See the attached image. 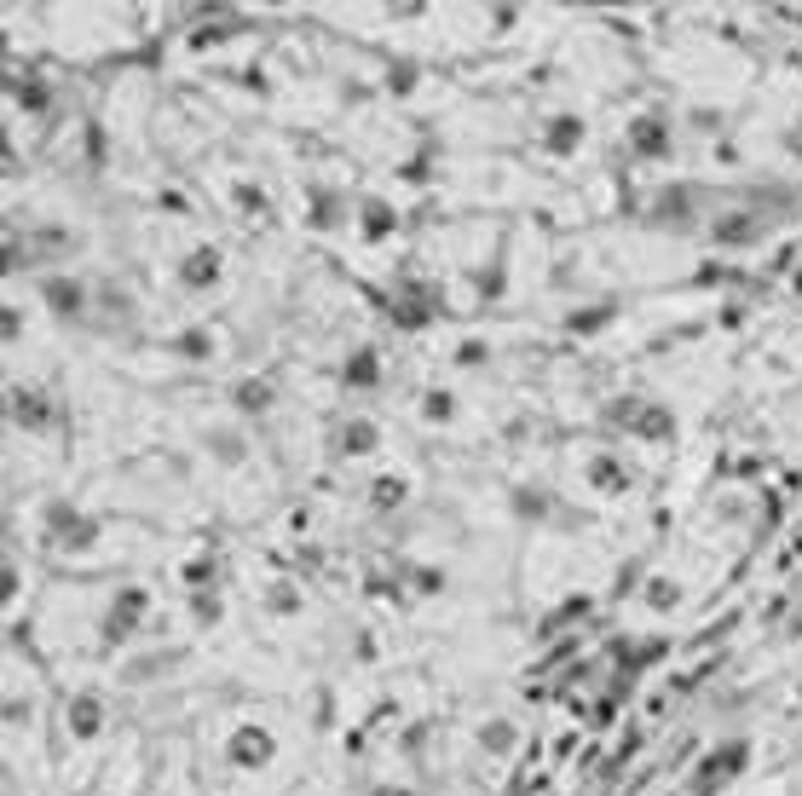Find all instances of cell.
<instances>
[{
	"label": "cell",
	"mask_w": 802,
	"mask_h": 796,
	"mask_svg": "<svg viewBox=\"0 0 802 796\" xmlns=\"http://www.w3.org/2000/svg\"><path fill=\"white\" fill-rule=\"evenodd\" d=\"M352 219H358V231H364L370 242H381V237H393L398 231V209L381 191H364L352 202Z\"/></svg>",
	"instance_id": "21"
},
{
	"label": "cell",
	"mask_w": 802,
	"mask_h": 796,
	"mask_svg": "<svg viewBox=\"0 0 802 796\" xmlns=\"http://www.w3.org/2000/svg\"><path fill=\"white\" fill-rule=\"evenodd\" d=\"M589 139V116L584 110H549L543 121H537V145H543V156H577Z\"/></svg>",
	"instance_id": "12"
},
{
	"label": "cell",
	"mask_w": 802,
	"mask_h": 796,
	"mask_svg": "<svg viewBox=\"0 0 802 796\" xmlns=\"http://www.w3.org/2000/svg\"><path fill=\"white\" fill-rule=\"evenodd\" d=\"M272 750H277V745H272V733L249 722V727H237L231 739H226V762H231V768H266V762H272Z\"/></svg>",
	"instance_id": "20"
},
{
	"label": "cell",
	"mask_w": 802,
	"mask_h": 796,
	"mask_svg": "<svg viewBox=\"0 0 802 796\" xmlns=\"http://www.w3.org/2000/svg\"><path fill=\"white\" fill-rule=\"evenodd\" d=\"M168 353L185 364H208V358H219V330L214 323H179L168 335Z\"/></svg>",
	"instance_id": "19"
},
{
	"label": "cell",
	"mask_w": 802,
	"mask_h": 796,
	"mask_svg": "<svg viewBox=\"0 0 802 796\" xmlns=\"http://www.w3.org/2000/svg\"><path fill=\"white\" fill-rule=\"evenodd\" d=\"M612 318H618V300H589V306H572L566 312V330L572 335H595V330H607Z\"/></svg>",
	"instance_id": "27"
},
{
	"label": "cell",
	"mask_w": 802,
	"mask_h": 796,
	"mask_svg": "<svg viewBox=\"0 0 802 796\" xmlns=\"http://www.w3.org/2000/svg\"><path fill=\"white\" fill-rule=\"evenodd\" d=\"M35 295H41L52 323H64V330H98V283L93 277L70 272V265H52L35 283Z\"/></svg>",
	"instance_id": "1"
},
{
	"label": "cell",
	"mask_w": 802,
	"mask_h": 796,
	"mask_svg": "<svg viewBox=\"0 0 802 796\" xmlns=\"http://www.w3.org/2000/svg\"><path fill=\"white\" fill-rule=\"evenodd\" d=\"M508 508H514V520H526V525H549V520H560V514H554L560 497L549 491V485H537V479L508 485Z\"/></svg>",
	"instance_id": "18"
},
{
	"label": "cell",
	"mask_w": 802,
	"mask_h": 796,
	"mask_svg": "<svg viewBox=\"0 0 802 796\" xmlns=\"http://www.w3.org/2000/svg\"><path fill=\"white\" fill-rule=\"evenodd\" d=\"M340 387L347 393H375L381 381H387V370H381V346L375 341H352L347 353H340Z\"/></svg>",
	"instance_id": "13"
},
{
	"label": "cell",
	"mask_w": 802,
	"mask_h": 796,
	"mask_svg": "<svg viewBox=\"0 0 802 796\" xmlns=\"http://www.w3.org/2000/svg\"><path fill=\"white\" fill-rule=\"evenodd\" d=\"M330 451L340 462H364L381 451V421L375 416H340L335 421V433H330Z\"/></svg>",
	"instance_id": "14"
},
{
	"label": "cell",
	"mask_w": 802,
	"mask_h": 796,
	"mask_svg": "<svg viewBox=\"0 0 802 796\" xmlns=\"http://www.w3.org/2000/svg\"><path fill=\"white\" fill-rule=\"evenodd\" d=\"M675 595H681L675 583H653V606H675Z\"/></svg>",
	"instance_id": "34"
},
{
	"label": "cell",
	"mask_w": 802,
	"mask_h": 796,
	"mask_svg": "<svg viewBox=\"0 0 802 796\" xmlns=\"http://www.w3.org/2000/svg\"><path fill=\"white\" fill-rule=\"evenodd\" d=\"M29 242H35V260L75 254V231L64 226V219H35V226H29Z\"/></svg>",
	"instance_id": "24"
},
{
	"label": "cell",
	"mask_w": 802,
	"mask_h": 796,
	"mask_svg": "<svg viewBox=\"0 0 802 796\" xmlns=\"http://www.w3.org/2000/svg\"><path fill=\"white\" fill-rule=\"evenodd\" d=\"M7 416H12V427H24V433H47V427H58V416H64V404H58L52 387H41V381H12L7 387Z\"/></svg>",
	"instance_id": "6"
},
{
	"label": "cell",
	"mask_w": 802,
	"mask_h": 796,
	"mask_svg": "<svg viewBox=\"0 0 802 796\" xmlns=\"http://www.w3.org/2000/svg\"><path fill=\"white\" fill-rule=\"evenodd\" d=\"M266 606H272V611H284V618H289V611H300V601H295V589H289V583H272V589H266Z\"/></svg>",
	"instance_id": "31"
},
{
	"label": "cell",
	"mask_w": 802,
	"mask_h": 796,
	"mask_svg": "<svg viewBox=\"0 0 802 796\" xmlns=\"http://www.w3.org/2000/svg\"><path fill=\"white\" fill-rule=\"evenodd\" d=\"M416 411H422V421H428V427H451L456 416H463V399H456L445 381H433V387H422V399H416Z\"/></svg>",
	"instance_id": "23"
},
{
	"label": "cell",
	"mask_w": 802,
	"mask_h": 796,
	"mask_svg": "<svg viewBox=\"0 0 802 796\" xmlns=\"http://www.w3.org/2000/svg\"><path fill=\"white\" fill-rule=\"evenodd\" d=\"M479 295H503V265H486V272H479Z\"/></svg>",
	"instance_id": "32"
},
{
	"label": "cell",
	"mask_w": 802,
	"mask_h": 796,
	"mask_svg": "<svg viewBox=\"0 0 802 796\" xmlns=\"http://www.w3.org/2000/svg\"><path fill=\"white\" fill-rule=\"evenodd\" d=\"M145 618H151V589H145V583L116 589L110 606H105V641L122 646L128 635H139V623H145Z\"/></svg>",
	"instance_id": "10"
},
{
	"label": "cell",
	"mask_w": 802,
	"mask_h": 796,
	"mask_svg": "<svg viewBox=\"0 0 802 796\" xmlns=\"http://www.w3.org/2000/svg\"><path fill=\"white\" fill-rule=\"evenodd\" d=\"M393 87H416V64H393Z\"/></svg>",
	"instance_id": "35"
},
{
	"label": "cell",
	"mask_w": 802,
	"mask_h": 796,
	"mask_svg": "<svg viewBox=\"0 0 802 796\" xmlns=\"http://www.w3.org/2000/svg\"><path fill=\"white\" fill-rule=\"evenodd\" d=\"M352 202L347 191H335V186H307V226L312 231H340L352 219Z\"/></svg>",
	"instance_id": "16"
},
{
	"label": "cell",
	"mask_w": 802,
	"mask_h": 796,
	"mask_svg": "<svg viewBox=\"0 0 802 796\" xmlns=\"http://www.w3.org/2000/svg\"><path fill=\"white\" fill-rule=\"evenodd\" d=\"M196 439H203V451L214 456V462H226V467H237V462H249V451H254V439H249V427L243 421H208L203 427V433H196Z\"/></svg>",
	"instance_id": "15"
},
{
	"label": "cell",
	"mask_w": 802,
	"mask_h": 796,
	"mask_svg": "<svg viewBox=\"0 0 802 796\" xmlns=\"http://www.w3.org/2000/svg\"><path fill=\"white\" fill-rule=\"evenodd\" d=\"M405 502H410V479L405 474H393V467H387V474L370 479V508H375V514H393V508H405Z\"/></svg>",
	"instance_id": "25"
},
{
	"label": "cell",
	"mask_w": 802,
	"mask_h": 796,
	"mask_svg": "<svg viewBox=\"0 0 802 796\" xmlns=\"http://www.w3.org/2000/svg\"><path fill=\"white\" fill-rule=\"evenodd\" d=\"M98 514H87L82 502H70V497H47L41 502V537L47 548H58V555H87V548L98 543Z\"/></svg>",
	"instance_id": "3"
},
{
	"label": "cell",
	"mask_w": 802,
	"mask_h": 796,
	"mask_svg": "<svg viewBox=\"0 0 802 796\" xmlns=\"http://www.w3.org/2000/svg\"><path fill=\"white\" fill-rule=\"evenodd\" d=\"M191 611H196V623H214V618H219V589H196V595H191Z\"/></svg>",
	"instance_id": "29"
},
{
	"label": "cell",
	"mask_w": 802,
	"mask_h": 796,
	"mask_svg": "<svg viewBox=\"0 0 802 796\" xmlns=\"http://www.w3.org/2000/svg\"><path fill=\"white\" fill-rule=\"evenodd\" d=\"M451 364H456V370H479V364H491V346L479 341V335H468V341L451 353Z\"/></svg>",
	"instance_id": "28"
},
{
	"label": "cell",
	"mask_w": 802,
	"mask_h": 796,
	"mask_svg": "<svg viewBox=\"0 0 802 796\" xmlns=\"http://www.w3.org/2000/svg\"><path fill=\"white\" fill-rule=\"evenodd\" d=\"M405 578H410L416 589H422V595H439V589H445V578H439L433 566H405Z\"/></svg>",
	"instance_id": "30"
},
{
	"label": "cell",
	"mask_w": 802,
	"mask_h": 796,
	"mask_svg": "<svg viewBox=\"0 0 802 796\" xmlns=\"http://www.w3.org/2000/svg\"><path fill=\"white\" fill-rule=\"evenodd\" d=\"M370 796H422V791H410V785H370Z\"/></svg>",
	"instance_id": "37"
},
{
	"label": "cell",
	"mask_w": 802,
	"mask_h": 796,
	"mask_svg": "<svg viewBox=\"0 0 802 796\" xmlns=\"http://www.w3.org/2000/svg\"><path fill=\"white\" fill-rule=\"evenodd\" d=\"M508 733H514L508 722H491V727H486V745H508Z\"/></svg>",
	"instance_id": "36"
},
{
	"label": "cell",
	"mask_w": 802,
	"mask_h": 796,
	"mask_svg": "<svg viewBox=\"0 0 802 796\" xmlns=\"http://www.w3.org/2000/svg\"><path fill=\"white\" fill-rule=\"evenodd\" d=\"M745 768H751V739H728V745H716L710 757L693 768L687 785H693V796H716L721 785H733Z\"/></svg>",
	"instance_id": "8"
},
{
	"label": "cell",
	"mask_w": 802,
	"mask_h": 796,
	"mask_svg": "<svg viewBox=\"0 0 802 796\" xmlns=\"http://www.w3.org/2000/svg\"><path fill=\"white\" fill-rule=\"evenodd\" d=\"M231 209L249 214V219H272V214H277V209H272V191L260 186V179H237V186H231Z\"/></svg>",
	"instance_id": "26"
},
{
	"label": "cell",
	"mask_w": 802,
	"mask_h": 796,
	"mask_svg": "<svg viewBox=\"0 0 802 796\" xmlns=\"http://www.w3.org/2000/svg\"><path fill=\"white\" fill-rule=\"evenodd\" d=\"M624 145H630L635 162H670L675 145H681V128H675L670 110H641V116H630Z\"/></svg>",
	"instance_id": "5"
},
{
	"label": "cell",
	"mask_w": 802,
	"mask_h": 796,
	"mask_svg": "<svg viewBox=\"0 0 802 796\" xmlns=\"http://www.w3.org/2000/svg\"><path fill=\"white\" fill-rule=\"evenodd\" d=\"M64 722H70L75 739H98V733H105V699H98V692H75L64 704Z\"/></svg>",
	"instance_id": "22"
},
{
	"label": "cell",
	"mask_w": 802,
	"mask_h": 796,
	"mask_svg": "<svg viewBox=\"0 0 802 796\" xmlns=\"http://www.w3.org/2000/svg\"><path fill=\"white\" fill-rule=\"evenodd\" d=\"M214 571H219V560L203 555V560H191V566H185V578H191V583H203V578H214Z\"/></svg>",
	"instance_id": "33"
},
{
	"label": "cell",
	"mask_w": 802,
	"mask_h": 796,
	"mask_svg": "<svg viewBox=\"0 0 802 796\" xmlns=\"http://www.w3.org/2000/svg\"><path fill=\"white\" fill-rule=\"evenodd\" d=\"M173 277H179V289H185V295H214L219 277H226V249L208 242V237L191 242V249L173 260Z\"/></svg>",
	"instance_id": "7"
},
{
	"label": "cell",
	"mask_w": 802,
	"mask_h": 796,
	"mask_svg": "<svg viewBox=\"0 0 802 796\" xmlns=\"http://www.w3.org/2000/svg\"><path fill=\"white\" fill-rule=\"evenodd\" d=\"M768 231H774V226L751 209V202H733V209L710 214V242H716V249H733V254H739V249H756Z\"/></svg>",
	"instance_id": "9"
},
{
	"label": "cell",
	"mask_w": 802,
	"mask_h": 796,
	"mask_svg": "<svg viewBox=\"0 0 802 796\" xmlns=\"http://www.w3.org/2000/svg\"><path fill=\"white\" fill-rule=\"evenodd\" d=\"M584 479H589L595 497H624V491H635V467L624 456H612V451H595L584 462Z\"/></svg>",
	"instance_id": "17"
},
{
	"label": "cell",
	"mask_w": 802,
	"mask_h": 796,
	"mask_svg": "<svg viewBox=\"0 0 802 796\" xmlns=\"http://www.w3.org/2000/svg\"><path fill=\"white\" fill-rule=\"evenodd\" d=\"M226 404H231L237 421H260V416H272V404H277V381L266 370H243V376L226 381Z\"/></svg>",
	"instance_id": "11"
},
{
	"label": "cell",
	"mask_w": 802,
	"mask_h": 796,
	"mask_svg": "<svg viewBox=\"0 0 802 796\" xmlns=\"http://www.w3.org/2000/svg\"><path fill=\"white\" fill-rule=\"evenodd\" d=\"M600 416H607V427H618V433H635V439H647V444H665L675 439V411L665 399H647V393H618L600 404Z\"/></svg>",
	"instance_id": "2"
},
{
	"label": "cell",
	"mask_w": 802,
	"mask_h": 796,
	"mask_svg": "<svg viewBox=\"0 0 802 796\" xmlns=\"http://www.w3.org/2000/svg\"><path fill=\"white\" fill-rule=\"evenodd\" d=\"M647 219L658 231H705L710 226L705 186H693V179H670V186H658L653 202H647Z\"/></svg>",
	"instance_id": "4"
}]
</instances>
